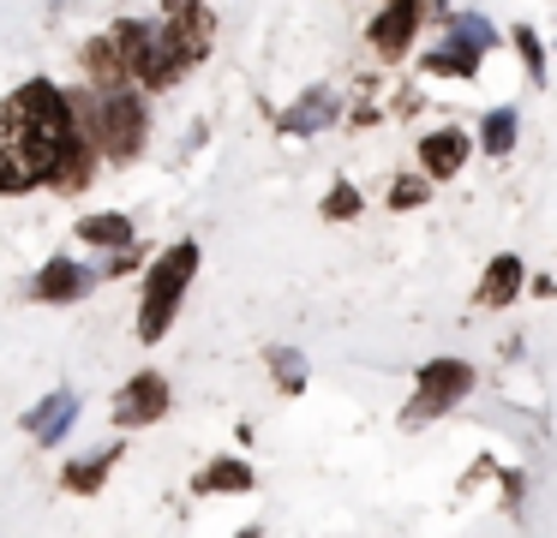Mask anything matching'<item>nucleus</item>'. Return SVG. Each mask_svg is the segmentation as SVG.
<instances>
[{
	"label": "nucleus",
	"mask_w": 557,
	"mask_h": 538,
	"mask_svg": "<svg viewBox=\"0 0 557 538\" xmlns=\"http://www.w3.org/2000/svg\"><path fill=\"white\" fill-rule=\"evenodd\" d=\"M66 138H73V108H66V96L54 84H25L13 102L0 108V143L25 155L42 179H49L54 155L66 150Z\"/></svg>",
	"instance_id": "1"
},
{
	"label": "nucleus",
	"mask_w": 557,
	"mask_h": 538,
	"mask_svg": "<svg viewBox=\"0 0 557 538\" xmlns=\"http://www.w3.org/2000/svg\"><path fill=\"white\" fill-rule=\"evenodd\" d=\"M210 54V12H198L193 0H186L181 12H174L169 24H150V72H145V84H174L193 60H205Z\"/></svg>",
	"instance_id": "2"
},
{
	"label": "nucleus",
	"mask_w": 557,
	"mask_h": 538,
	"mask_svg": "<svg viewBox=\"0 0 557 538\" xmlns=\"http://www.w3.org/2000/svg\"><path fill=\"white\" fill-rule=\"evenodd\" d=\"M193 270H198V246H174L169 258L150 270L145 305H138V335H145V341H157V335L174 323V311H181V293H186V281H193Z\"/></svg>",
	"instance_id": "3"
},
{
	"label": "nucleus",
	"mask_w": 557,
	"mask_h": 538,
	"mask_svg": "<svg viewBox=\"0 0 557 538\" xmlns=\"http://www.w3.org/2000/svg\"><path fill=\"white\" fill-rule=\"evenodd\" d=\"M468 389H473V371L461 365V359H432V365L420 371V395H413L408 418L413 425H420V418H437L444 406H456Z\"/></svg>",
	"instance_id": "4"
},
{
	"label": "nucleus",
	"mask_w": 557,
	"mask_h": 538,
	"mask_svg": "<svg viewBox=\"0 0 557 538\" xmlns=\"http://www.w3.org/2000/svg\"><path fill=\"white\" fill-rule=\"evenodd\" d=\"M97 143L109 155H133L138 143H145V108L133 102L126 90L102 96V120H97Z\"/></svg>",
	"instance_id": "5"
},
{
	"label": "nucleus",
	"mask_w": 557,
	"mask_h": 538,
	"mask_svg": "<svg viewBox=\"0 0 557 538\" xmlns=\"http://www.w3.org/2000/svg\"><path fill=\"white\" fill-rule=\"evenodd\" d=\"M162 406H169V389H162V377L145 371L114 395V425H150V418H162Z\"/></svg>",
	"instance_id": "6"
},
{
	"label": "nucleus",
	"mask_w": 557,
	"mask_h": 538,
	"mask_svg": "<svg viewBox=\"0 0 557 538\" xmlns=\"http://www.w3.org/2000/svg\"><path fill=\"white\" fill-rule=\"evenodd\" d=\"M413 18H420V7H413V0H389V7H384V18L372 24L377 54H389V60H396L401 48L413 42Z\"/></svg>",
	"instance_id": "7"
},
{
	"label": "nucleus",
	"mask_w": 557,
	"mask_h": 538,
	"mask_svg": "<svg viewBox=\"0 0 557 538\" xmlns=\"http://www.w3.org/2000/svg\"><path fill=\"white\" fill-rule=\"evenodd\" d=\"M420 162H425V174H432V179H449L461 162H468V138H461L456 126H449V132H432V138L420 143Z\"/></svg>",
	"instance_id": "8"
},
{
	"label": "nucleus",
	"mask_w": 557,
	"mask_h": 538,
	"mask_svg": "<svg viewBox=\"0 0 557 538\" xmlns=\"http://www.w3.org/2000/svg\"><path fill=\"white\" fill-rule=\"evenodd\" d=\"M73 413H78L73 395H49V401H42L37 413L25 418V425H30V437H37V442H61L66 425H73Z\"/></svg>",
	"instance_id": "9"
},
{
	"label": "nucleus",
	"mask_w": 557,
	"mask_h": 538,
	"mask_svg": "<svg viewBox=\"0 0 557 538\" xmlns=\"http://www.w3.org/2000/svg\"><path fill=\"white\" fill-rule=\"evenodd\" d=\"M109 42H114V54H121V66L145 78V72H150V24L126 18V24H114V36H109Z\"/></svg>",
	"instance_id": "10"
},
{
	"label": "nucleus",
	"mask_w": 557,
	"mask_h": 538,
	"mask_svg": "<svg viewBox=\"0 0 557 538\" xmlns=\"http://www.w3.org/2000/svg\"><path fill=\"white\" fill-rule=\"evenodd\" d=\"M516 293H521V258H492V270L480 281V305H509Z\"/></svg>",
	"instance_id": "11"
},
{
	"label": "nucleus",
	"mask_w": 557,
	"mask_h": 538,
	"mask_svg": "<svg viewBox=\"0 0 557 538\" xmlns=\"http://www.w3.org/2000/svg\"><path fill=\"white\" fill-rule=\"evenodd\" d=\"M330 114H336V96L312 90V96H300V102L288 108V120H282V126H288V132H318V126H330Z\"/></svg>",
	"instance_id": "12"
},
{
	"label": "nucleus",
	"mask_w": 557,
	"mask_h": 538,
	"mask_svg": "<svg viewBox=\"0 0 557 538\" xmlns=\"http://www.w3.org/2000/svg\"><path fill=\"white\" fill-rule=\"evenodd\" d=\"M85 293V270H78V263H49V270L37 275V299H78Z\"/></svg>",
	"instance_id": "13"
},
{
	"label": "nucleus",
	"mask_w": 557,
	"mask_h": 538,
	"mask_svg": "<svg viewBox=\"0 0 557 538\" xmlns=\"http://www.w3.org/2000/svg\"><path fill=\"white\" fill-rule=\"evenodd\" d=\"M473 60H480V48L449 42V48H437V54H425V72H449V78H468V72H473Z\"/></svg>",
	"instance_id": "14"
},
{
	"label": "nucleus",
	"mask_w": 557,
	"mask_h": 538,
	"mask_svg": "<svg viewBox=\"0 0 557 538\" xmlns=\"http://www.w3.org/2000/svg\"><path fill=\"white\" fill-rule=\"evenodd\" d=\"M480 143H485L492 155H509V143H516V108H492V114H485Z\"/></svg>",
	"instance_id": "15"
},
{
	"label": "nucleus",
	"mask_w": 557,
	"mask_h": 538,
	"mask_svg": "<svg viewBox=\"0 0 557 538\" xmlns=\"http://www.w3.org/2000/svg\"><path fill=\"white\" fill-rule=\"evenodd\" d=\"M85 66H90V78L97 84H114V90H121V54H114V42H90L85 48Z\"/></svg>",
	"instance_id": "16"
},
{
	"label": "nucleus",
	"mask_w": 557,
	"mask_h": 538,
	"mask_svg": "<svg viewBox=\"0 0 557 538\" xmlns=\"http://www.w3.org/2000/svg\"><path fill=\"white\" fill-rule=\"evenodd\" d=\"M246 485H252V473H246L240 461H216V466L198 473V490H246Z\"/></svg>",
	"instance_id": "17"
},
{
	"label": "nucleus",
	"mask_w": 557,
	"mask_h": 538,
	"mask_svg": "<svg viewBox=\"0 0 557 538\" xmlns=\"http://www.w3.org/2000/svg\"><path fill=\"white\" fill-rule=\"evenodd\" d=\"M78 234H85L90 246H126V234H133V227H126V215H90Z\"/></svg>",
	"instance_id": "18"
},
{
	"label": "nucleus",
	"mask_w": 557,
	"mask_h": 538,
	"mask_svg": "<svg viewBox=\"0 0 557 538\" xmlns=\"http://www.w3.org/2000/svg\"><path fill=\"white\" fill-rule=\"evenodd\" d=\"M456 42H468V48H492V24L480 18V12H468V18H456Z\"/></svg>",
	"instance_id": "19"
},
{
	"label": "nucleus",
	"mask_w": 557,
	"mask_h": 538,
	"mask_svg": "<svg viewBox=\"0 0 557 538\" xmlns=\"http://www.w3.org/2000/svg\"><path fill=\"white\" fill-rule=\"evenodd\" d=\"M109 466H114V454H97V461L73 466V473H66V485H73V490H97V485H102V473H109Z\"/></svg>",
	"instance_id": "20"
},
{
	"label": "nucleus",
	"mask_w": 557,
	"mask_h": 538,
	"mask_svg": "<svg viewBox=\"0 0 557 538\" xmlns=\"http://www.w3.org/2000/svg\"><path fill=\"white\" fill-rule=\"evenodd\" d=\"M324 215H336V222H342V215H360V191H354V186H336V191L324 198Z\"/></svg>",
	"instance_id": "21"
},
{
	"label": "nucleus",
	"mask_w": 557,
	"mask_h": 538,
	"mask_svg": "<svg viewBox=\"0 0 557 538\" xmlns=\"http://www.w3.org/2000/svg\"><path fill=\"white\" fill-rule=\"evenodd\" d=\"M516 48H521V60H528V72H533V78H545V48H540V36H533V30H521V36H516Z\"/></svg>",
	"instance_id": "22"
},
{
	"label": "nucleus",
	"mask_w": 557,
	"mask_h": 538,
	"mask_svg": "<svg viewBox=\"0 0 557 538\" xmlns=\"http://www.w3.org/2000/svg\"><path fill=\"white\" fill-rule=\"evenodd\" d=\"M420 198H425V179H396V191H389V203H396V210H413Z\"/></svg>",
	"instance_id": "23"
},
{
	"label": "nucleus",
	"mask_w": 557,
	"mask_h": 538,
	"mask_svg": "<svg viewBox=\"0 0 557 538\" xmlns=\"http://www.w3.org/2000/svg\"><path fill=\"white\" fill-rule=\"evenodd\" d=\"M276 377H282V389H300V359H294V353H276Z\"/></svg>",
	"instance_id": "24"
},
{
	"label": "nucleus",
	"mask_w": 557,
	"mask_h": 538,
	"mask_svg": "<svg viewBox=\"0 0 557 538\" xmlns=\"http://www.w3.org/2000/svg\"><path fill=\"white\" fill-rule=\"evenodd\" d=\"M174 7H186V0H174Z\"/></svg>",
	"instance_id": "25"
},
{
	"label": "nucleus",
	"mask_w": 557,
	"mask_h": 538,
	"mask_svg": "<svg viewBox=\"0 0 557 538\" xmlns=\"http://www.w3.org/2000/svg\"><path fill=\"white\" fill-rule=\"evenodd\" d=\"M413 7H420V0H413Z\"/></svg>",
	"instance_id": "26"
}]
</instances>
